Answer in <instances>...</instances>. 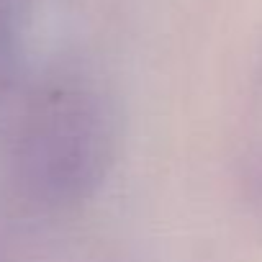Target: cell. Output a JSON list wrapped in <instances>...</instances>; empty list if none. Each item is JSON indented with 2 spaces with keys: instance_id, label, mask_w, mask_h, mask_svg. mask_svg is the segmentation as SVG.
<instances>
[{
  "instance_id": "6da1fadb",
  "label": "cell",
  "mask_w": 262,
  "mask_h": 262,
  "mask_svg": "<svg viewBox=\"0 0 262 262\" xmlns=\"http://www.w3.org/2000/svg\"><path fill=\"white\" fill-rule=\"evenodd\" d=\"M47 185L67 198L93 193L116 155V111L95 90H72L49 108L36 134Z\"/></svg>"
}]
</instances>
